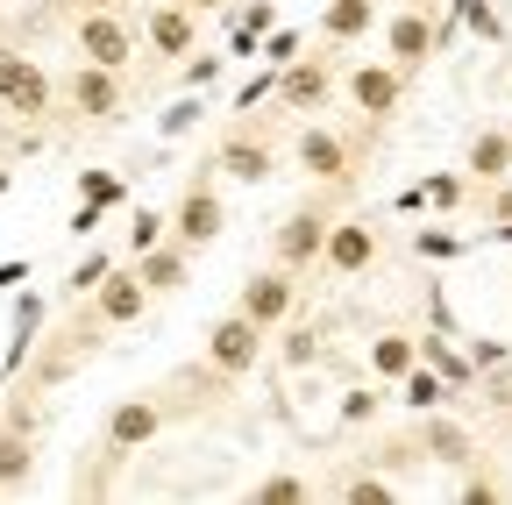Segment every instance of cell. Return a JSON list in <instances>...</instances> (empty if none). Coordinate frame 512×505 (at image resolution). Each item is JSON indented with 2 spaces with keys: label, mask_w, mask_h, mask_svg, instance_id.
Instances as JSON below:
<instances>
[{
  "label": "cell",
  "mask_w": 512,
  "mask_h": 505,
  "mask_svg": "<svg viewBox=\"0 0 512 505\" xmlns=\"http://www.w3.org/2000/svg\"><path fill=\"white\" fill-rule=\"evenodd\" d=\"M207 363L221 377H249L256 363H264V328H256L249 313H221V321L207 328Z\"/></svg>",
  "instance_id": "5"
},
{
  "label": "cell",
  "mask_w": 512,
  "mask_h": 505,
  "mask_svg": "<svg viewBox=\"0 0 512 505\" xmlns=\"http://www.w3.org/2000/svg\"><path fill=\"white\" fill-rule=\"evenodd\" d=\"M256 505H306V477H292V470L264 477V484H256Z\"/></svg>",
  "instance_id": "29"
},
{
  "label": "cell",
  "mask_w": 512,
  "mask_h": 505,
  "mask_svg": "<svg viewBox=\"0 0 512 505\" xmlns=\"http://www.w3.org/2000/svg\"><path fill=\"white\" fill-rule=\"evenodd\" d=\"M8 285H29V257H8V264H0V292H8Z\"/></svg>",
  "instance_id": "41"
},
{
  "label": "cell",
  "mask_w": 512,
  "mask_h": 505,
  "mask_svg": "<svg viewBox=\"0 0 512 505\" xmlns=\"http://www.w3.org/2000/svg\"><path fill=\"white\" fill-rule=\"evenodd\" d=\"M43 313H50V306H43L36 292H22V299H15V342H8V363H0L8 377H15V370H22V363L36 356V335H43Z\"/></svg>",
  "instance_id": "22"
},
{
  "label": "cell",
  "mask_w": 512,
  "mask_h": 505,
  "mask_svg": "<svg viewBox=\"0 0 512 505\" xmlns=\"http://www.w3.org/2000/svg\"><path fill=\"white\" fill-rule=\"evenodd\" d=\"M86 299H93V321H107V328H128L150 313V285L136 278V264H107V278Z\"/></svg>",
  "instance_id": "7"
},
{
  "label": "cell",
  "mask_w": 512,
  "mask_h": 505,
  "mask_svg": "<svg viewBox=\"0 0 512 505\" xmlns=\"http://www.w3.org/2000/svg\"><path fill=\"white\" fill-rule=\"evenodd\" d=\"M420 441H427V456H434V463H448V470H463V463L477 456V441H470L456 420H441V406H434V413H420Z\"/></svg>",
  "instance_id": "17"
},
{
  "label": "cell",
  "mask_w": 512,
  "mask_h": 505,
  "mask_svg": "<svg viewBox=\"0 0 512 505\" xmlns=\"http://www.w3.org/2000/svg\"><path fill=\"white\" fill-rule=\"evenodd\" d=\"M413 342H420V363L448 385V399H463V392H470V377H477V370H470V356H456L441 335H413Z\"/></svg>",
  "instance_id": "21"
},
{
  "label": "cell",
  "mask_w": 512,
  "mask_h": 505,
  "mask_svg": "<svg viewBox=\"0 0 512 505\" xmlns=\"http://www.w3.org/2000/svg\"><path fill=\"white\" fill-rule=\"evenodd\" d=\"M292 114H320L328 107V93H335V72L320 65V57H292V65H278V86H271Z\"/></svg>",
  "instance_id": "14"
},
{
  "label": "cell",
  "mask_w": 512,
  "mask_h": 505,
  "mask_svg": "<svg viewBox=\"0 0 512 505\" xmlns=\"http://www.w3.org/2000/svg\"><path fill=\"white\" fill-rule=\"evenodd\" d=\"M484 207H491V235H498V242H512V178H498V185H491V200H484Z\"/></svg>",
  "instance_id": "34"
},
{
  "label": "cell",
  "mask_w": 512,
  "mask_h": 505,
  "mask_svg": "<svg viewBox=\"0 0 512 505\" xmlns=\"http://www.w3.org/2000/svg\"><path fill=\"white\" fill-rule=\"evenodd\" d=\"M420 193H427V207H456L463 200V178L456 171H434V178H420Z\"/></svg>",
  "instance_id": "36"
},
{
  "label": "cell",
  "mask_w": 512,
  "mask_h": 505,
  "mask_svg": "<svg viewBox=\"0 0 512 505\" xmlns=\"http://www.w3.org/2000/svg\"><path fill=\"white\" fill-rule=\"evenodd\" d=\"M470 178H477V185L512 178V129H477V136H470Z\"/></svg>",
  "instance_id": "19"
},
{
  "label": "cell",
  "mask_w": 512,
  "mask_h": 505,
  "mask_svg": "<svg viewBox=\"0 0 512 505\" xmlns=\"http://www.w3.org/2000/svg\"><path fill=\"white\" fill-rule=\"evenodd\" d=\"M192 257H200V249H185V242H157V249H143V257H128L136 264V278L150 285V292H178V285H192Z\"/></svg>",
  "instance_id": "16"
},
{
  "label": "cell",
  "mask_w": 512,
  "mask_h": 505,
  "mask_svg": "<svg viewBox=\"0 0 512 505\" xmlns=\"http://www.w3.org/2000/svg\"><path fill=\"white\" fill-rule=\"evenodd\" d=\"M313 356V335H285V363H306Z\"/></svg>",
  "instance_id": "42"
},
{
  "label": "cell",
  "mask_w": 512,
  "mask_h": 505,
  "mask_svg": "<svg viewBox=\"0 0 512 505\" xmlns=\"http://www.w3.org/2000/svg\"><path fill=\"white\" fill-rule=\"evenodd\" d=\"M79 200H93V207H121V200H128V185H121L114 171H79Z\"/></svg>",
  "instance_id": "28"
},
{
  "label": "cell",
  "mask_w": 512,
  "mask_h": 505,
  "mask_svg": "<svg viewBox=\"0 0 512 505\" xmlns=\"http://www.w3.org/2000/svg\"><path fill=\"white\" fill-rule=\"evenodd\" d=\"M456 22H463L477 43H505V22H498L491 0H456Z\"/></svg>",
  "instance_id": "26"
},
{
  "label": "cell",
  "mask_w": 512,
  "mask_h": 505,
  "mask_svg": "<svg viewBox=\"0 0 512 505\" xmlns=\"http://www.w3.org/2000/svg\"><path fill=\"white\" fill-rule=\"evenodd\" d=\"M72 43L86 65H107V72H128V57H136V29L121 22V8H86Z\"/></svg>",
  "instance_id": "4"
},
{
  "label": "cell",
  "mask_w": 512,
  "mask_h": 505,
  "mask_svg": "<svg viewBox=\"0 0 512 505\" xmlns=\"http://www.w3.org/2000/svg\"><path fill=\"white\" fill-rule=\"evenodd\" d=\"M107 264H114L107 249H93V257H79V264H72V285H64V292H72V299H86V292H93V285L107 278Z\"/></svg>",
  "instance_id": "31"
},
{
  "label": "cell",
  "mask_w": 512,
  "mask_h": 505,
  "mask_svg": "<svg viewBox=\"0 0 512 505\" xmlns=\"http://www.w3.org/2000/svg\"><path fill=\"white\" fill-rule=\"evenodd\" d=\"M192 15H228V0H185Z\"/></svg>",
  "instance_id": "43"
},
{
  "label": "cell",
  "mask_w": 512,
  "mask_h": 505,
  "mask_svg": "<svg viewBox=\"0 0 512 505\" xmlns=\"http://www.w3.org/2000/svg\"><path fill=\"white\" fill-rule=\"evenodd\" d=\"M228 228V214H221V193H214V178L200 171L178 193V214H171V242H185V249H207L214 235Z\"/></svg>",
  "instance_id": "6"
},
{
  "label": "cell",
  "mask_w": 512,
  "mask_h": 505,
  "mask_svg": "<svg viewBox=\"0 0 512 505\" xmlns=\"http://www.w3.org/2000/svg\"><path fill=\"white\" fill-rule=\"evenodd\" d=\"M299 306V271H285V264H271V271H256L249 285H242V299H235V313H249V321L256 328H278L285 321V313Z\"/></svg>",
  "instance_id": "8"
},
{
  "label": "cell",
  "mask_w": 512,
  "mask_h": 505,
  "mask_svg": "<svg viewBox=\"0 0 512 505\" xmlns=\"http://www.w3.org/2000/svg\"><path fill=\"white\" fill-rule=\"evenodd\" d=\"M157 427H164V406L143 392V399H121L114 413H107V441H100V449L107 456H136L143 449V441H157Z\"/></svg>",
  "instance_id": "13"
},
{
  "label": "cell",
  "mask_w": 512,
  "mask_h": 505,
  "mask_svg": "<svg viewBox=\"0 0 512 505\" xmlns=\"http://www.w3.org/2000/svg\"><path fill=\"white\" fill-rule=\"evenodd\" d=\"M384 50H392L399 72H420L434 57V22H427V0H406V8L384 22Z\"/></svg>",
  "instance_id": "11"
},
{
  "label": "cell",
  "mask_w": 512,
  "mask_h": 505,
  "mask_svg": "<svg viewBox=\"0 0 512 505\" xmlns=\"http://www.w3.org/2000/svg\"><path fill=\"white\" fill-rule=\"evenodd\" d=\"M8 185H15V171H0V193H8Z\"/></svg>",
  "instance_id": "45"
},
{
  "label": "cell",
  "mask_w": 512,
  "mask_h": 505,
  "mask_svg": "<svg viewBox=\"0 0 512 505\" xmlns=\"http://www.w3.org/2000/svg\"><path fill=\"white\" fill-rule=\"evenodd\" d=\"M392 385H399V406H413V413H434V406H448V385H441V377L413 356V370H399L392 377Z\"/></svg>",
  "instance_id": "23"
},
{
  "label": "cell",
  "mask_w": 512,
  "mask_h": 505,
  "mask_svg": "<svg viewBox=\"0 0 512 505\" xmlns=\"http://www.w3.org/2000/svg\"><path fill=\"white\" fill-rule=\"evenodd\" d=\"M214 171H228V178H242V185H264V178H271V143H256V136H228V143H221V157H214Z\"/></svg>",
  "instance_id": "20"
},
{
  "label": "cell",
  "mask_w": 512,
  "mask_h": 505,
  "mask_svg": "<svg viewBox=\"0 0 512 505\" xmlns=\"http://www.w3.org/2000/svg\"><path fill=\"white\" fill-rule=\"evenodd\" d=\"M171 235V221L157 214V207H136V214H128V257H143V249H157Z\"/></svg>",
  "instance_id": "27"
},
{
  "label": "cell",
  "mask_w": 512,
  "mask_h": 505,
  "mask_svg": "<svg viewBox=\"0 0 512 505\" xmlns=\"http://www.w3.org/2000/svg\"><path fill=\"white\" fill-rule=\"evenodd\" d=\"M292 157H299V171L320 178V185H342V178H349V143H342L335 129H299Z\"/></svg>",
  "instance_id": "15"
},
{
  "label": "cell",
  "mask_w": 512,
  "mask_h": 505,
  "mask_svg": "<svg viewBox=\"0 0 512 505\" xmlns=\"http://www.w3.org/2000/svg\"><path fill=\"white\" fill-rule=\"evenodd\" d=\"M413 356H420V342H413V335H377V342H370V370L384 377V385H392L399 370H413Z\"/></svg>",
  "instance_id": "24"
},
{
  "label": "cell",
  "mask_w": 512,
  "mask_h": 505,
  "mask_svg": "<svg viewBox=\"0 0 512 505\" xmlns=\"http://www.w3.org/2000/svg\"><path fill=\"white\" fill-rule=\"evenodd\" d=\"M320 264H328L335 278H363V271L377 264V228H370L363 214H349V221H328V242H320Z\"/></svg>",
  "instance_id": "9"
},
{
  "label": "cell",
  "mask_w": 512,
  "mask_h": 505,
  "mask_svg": "<svg viewBox=\"0 0 512 505\" xmlns=\"http://www.w3.org/2000/svg\"><path fill=\"white\" fill-rule=\"evenodd\" d=\"M377 29V0H328L320 8V36L328 43H363Z\"/></svg>",
  "instance_id": "18"
},
{
  "label": "cell",
  "mask_w": 512,
  "mask_h": 505,
  "mask_svg": "<svg viewBox=\"0 0 512 505\" xmlns=\"http://www.w3.org/2000/svg\"><path fill=\"white\" fill-rule=\"evenodd\" d=\"M200 114H207V107H200V93H185V100H171V107H164V121H157V129H164V136H185Z\"/></svg>",
  "instance_id": "35"
},
{
  "label": "cell",
  "mask_w": 512,
  "mask_h": 505,
  "mask_svg": "<svg viewBox=\"0 0 512 505\" xmlns=\"http://www.w3.org/2000/svg\"><path fill=\"white\" fill-rule=\"evenodd\" d=\"M79 8H121V0H79Z\"/></svg>",
  "instance_id": "44"
},
{
  "label": "cell",
  "mask_w": 512,
  "mask_h": 505,
  "mask_svg": "<svg viewBox=\"0 0 512 505\" xmlns=\"http://www.w3.org/2000/svg\"><path fill=\"white\" fill-rule=\"evenodd\" d=\"M100 221H107V207H93V200H79V214H72V235L86 242V235H100Z\"/></svg>",
  "instance_id": "39"
},
{
  "label": "cell",
  "mask_w": 512,
  "mask_h": 505,
  "mask_svg": "<svg viewBox=\"0 0 512 505\" xmlns=\"http://www.w3.org/2000/svg\"><path fill=\"white\" fill-rule=\"evenodd\" d=\"M178 65H185V93H207L228 72V57H178Z\"/></svg>",
  "instance_id": "32"
},
{
  "label": "cell",
  "mask_w": 512,
  "mask_h": 505,
  "mask_svg": "<svg viewBox=\"0 0 512 505\" xmlns=\"http://www.w3.org/2000/svg\"><path fill=\"white\" fill-rule=\"evenodd\" d=\"M192 36H200V15L185 8V0H164V8H150L143 22V43L157 65H178V57H192Z\"/></svg>",
  "instance_id": "12"
},
{
  "label": "cell",
  "mask_w": 512,
  "mask_h": 505,
  "mask_svg": "<svg viewBox=\"0 0 512 505\" xmlns=\"http://www.w3.org/2000/svg\"><path fill=\"white\" fill-rule=\"evenodd\" d=\"M328 200H313V207H292L285 221H278V235H271V264H285V271H313L320 264V242H328Z\"/></svg>",
  "instance_id": "2"
},
{
  "label": "cell",
  "mask_w": 512,
  "mask_h": 505,
  "mask_svg": "<svg viewBox=\"0 0 512 505\" xmlns=\"http://www.w3.org/2000/svg\"><path fill=\"white\" fill-rule=\"evenodd\" d=\"M349 100H356L363 121H392L399 100H406V72L392 65V57H384V65H356L349 72Z\"/></svg>",
  "instance_id": "10"
},
{
  "label": "cell",
  "mask_w": 512,
  "mask_h": 505,
  "mask_svg": "<svg viewBox=\"0 0 512 505\" xmlns=\"http://www.w3.org/2000/svg\"><path fill=\"white\" fill-rule=\"evenodd\" d=\"M512 363H498V377H491V385H484V406H512V377H505Z\"/></svg>",
  "instance_id": "40"
},
{
  "label": "cell",
  "mask_w": 512,
  "mask_h": 505,
  "mask_svg": "<svg viewBox=\"0 0 512 505\" xmlns=\"http://www.w3.org/2000/svg\"><path fill=\"white\" fill-rule=\"evenodd\" d=\"M498 363H512V342H470V370H498Z\"/></svg>",
  "instance_id": "37"
},
{
  "label": "cell",
  "mask_w": 512,
  "mask_h": 505,
  "mask_svg": "<svg viewBox=\"0 0 512 505\" xmlns=\"http://www.w3.org/2000/svg\"><path fill=\"white\" fill-rule=\"evenodd\" d=\"M50 100H57L50 72L36 65V57H22L15 43H0V107L22 114V121H43V114H50Z\"/></svg>",
  "instance_id": "1"
},
{
  "label": "cell",
  "mask_w": 512,
  "mask_h": 505,
  "mask_svg": "<svg viewBox=\"0 0 512 505\" xmlns=\"http://www.w3.org/2000/svg\"><path fill=\"white\" fill-rule=\"evenodd\" d=\"M342 498H349V505H392L399 491L384 484V477H349V484H342Z\"/></svg>",
  "instance_id": "33"
},
{
  "label": "cell",
  "mask_w": 512,
  "mask_h": 505,
  "mask_svg": "<svg viewBox=\"0 0 512 505\" xmlns=\"http://www.w3.org/2000/svg\"><path fill=\"white\" fill-rule=\"evenodd\" d=\"M377 406H384V392H349V399H342V420L356 427V420H370Z\"/></svg>",
  "instance_id": "38"
},
{
  "label": "cell",
  "mask_w": 512,
  "mask_h": 505,
  "mask_svg": "<svg viewBox=\"0 0 512 505\" xmlns=\"http://www.w3.org/2000/svg\"><path fill=\"white\" fill-rule=\"evenodd\" d=\"M413 249H420V257H434V264H448V257H463V235H448V228H413Z\"/></svg>",
  "instance_id": "30"
},
{
  "label": "cell",
  "mask_w": 512,
  "mask_h": 505,
  "mask_svg": "<svg viewBox=\"0 0 512 505\" xmlns=\"http://www.w3.org/2000/svg\"><path fill=\"white\" fill-rule=\"evenodd\" d=\"M29 477V420H15L8 434H0V491Z\"/></svg>",
  "instance_id": "25"
},
{
  "label": "cell",
  "mask_w": 512,
  "mask_h": 505,
  "mask_svg": "<svg viewBox=\"0 0 512 505\" xmlns=\"http://www.w3.org/2000/svg\"><path fill=\"white\" fill-rule=\"evenodd\" d=\"M64 107H72L79 121H93V129H107V121H121V72H107V65H79L64 72Z\"/></svg>",
  "instance_id": "3"
}]
</instances>
